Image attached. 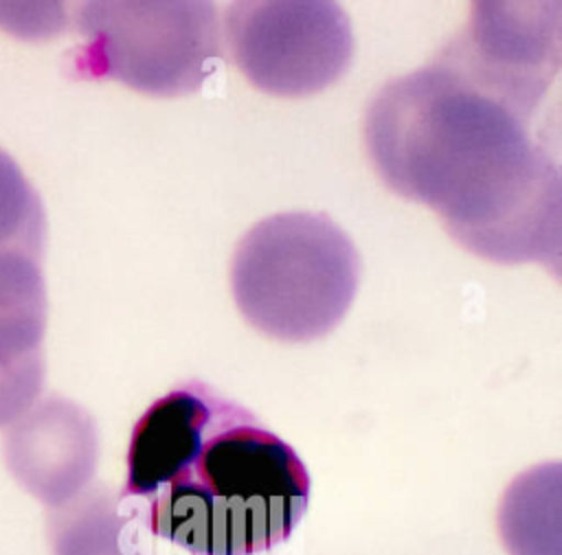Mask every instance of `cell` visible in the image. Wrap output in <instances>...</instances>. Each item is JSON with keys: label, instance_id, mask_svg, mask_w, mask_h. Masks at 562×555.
<instances>
[{"label": "cell", "instance_id": "obj_1", "mask_svg": "<svg viewBox=\"0 0 562 555\" xmlns=\"http://www.w3.org/2000/svg\"><path fill=\"white\" fill-rule=\"evenodd\" d=\"M380 180L432 208L472 254L558 274L562 180L529 121L439 57L389 81L364 114Z\"/></svg>", "mask_w": 562, "mask_h": 555}, {"label": "cell", "instance_id": "obj_2", "mask_svg": "<svg viewBox=\"0 0 562 555\" xmlns=\"http://www.w3.org/2000/svg\"><path fill=\"white\" fill-rule=\"evenodd\" d=\"M145 502L154 537L191 555H257L301 522L310 474L285 441L224 399L200 448Z\"/></svg>", "mask_w": 562, "mask_h": 555}, {"label": "cell", "instance_id": "obj_3", "mask_svg": "<svg viewBox=\"0 0 562 555\" xmlns=\"http://www.w3.org/2000/svg\"><path fill=\"white\" fill-rule=\"evenodd\" d=\"M360 257L323 213L290 211L257 222L235 246L233 298L241 316L281 342L329 333L351 307Z\"/></svg>", "mask_w": 562, "mask_h": 555}, {"label": "cell", "instance_id": "obj_4", "mask_svg": "<svg viewBox=\"0 0 562 555\" xmlns=\"http://www.w3.org/2000/svg\"><path fill=\"white\" fill-rule=\"evenodd\" d=\"M70 55L83 79H114L151 97L200 90L222 59V24L204 0H90L75 9Z\"/></svg>", "mask_w": 562, "mask_h": 555}, {"label": "cell", "instance_id": "obj_5", "mask_svg": "<svg viewBox=\"0 0 562 555\" xmlns=\"http://www.w3.org/2000/svg\"><path fill=\"white\" fill-rule=\"evenodd\" d=\"M222 42L261 92L307 97L336 83L353 57L351 20L329 0H239L224 11Z\"/></svg>", "mask_w": 562, "mask_h": 555}, {"label": "cell", "instance_id": "obj_6", "mask_svg": "<svg viewBox=\"0 0 562 555\" xmlns=\"http://www.w3.org/2000/svg\"><path fill=\"white\" fill-rule=\"evenodd\" d=\"M560 2H474L437 57L529 121L560 70Z\"/></svg>", "mask_w": 562, "mask_h": 555}, {"label": "cell", "instance_id": "obj_7", "mask_svg": "<svg viewBox=\"0 0 562 555\" xmlns=\"http://www.w3.org/2000/svg\"><path fill=\"white\" fill-rule=\"evenodd\" d=\"M2 458L15 483L53 509L92 483L99 430L86 408L48 395L2 430Z\"/></svg>", "mask_w": 562, "mask_h": 555}, {"label": "cell", "instance_id": "obj_8", "mask_svg": "<svg viewBox=\"0 0 562 555\" xmlns=\"http://www.w3.org/2000/svg\"><path fill=\"white\" fill-rule=\"evenodd\" d=\"M46 285L40 259L0 254V428L26 412L44 384Z\"/></svg>", "mask_w": 562, "mask_h": 555}, {"label": "cell", "instance_id": "obj_9", "mask_svg": "<svg viewBox=\"0 0 562 555\" xmlns=\"http://www.w3.org/2000/svg\"><path fill=\"white\" fill-rule=\"evenodd\" d=\"M222 401V395L200 382L154 401L132 430L121 496L145 500L158 491L200 448Z\"/></svg>", "mask_w": 562, "mask_h": 555}, {"label": "cell", "instance_id": "obj_10", "mask_svg": "<svg viewBox=\"0 0 562 555\" xmlns=\"http://www.w3.org/2000/svg\"><path fill=\"white\" fill-rule=\"evenodd\" d=\"M50 555H151L143 507L108 485H88L48 509Z\"/></svg>", "mask_w": 562, "mask_h": 555}, {"label": "cell", "instance_id": "obj_11", "mask_svg": "<svg viewBox=\"0 0 562 555\" xmlns=\"http://www.w3.org/2000/svg\"><path fill=\"white\" fill-rule=\"evenodd\" d=\"M498 533L509 555H560V463L536 465L505 489Z\"/></svg>", "mask_w": 562, "mask_h": 555}, {"label": "cell", "instance_id": "obj_12", "mask_svg": "<svg viewBox=\"0 0 562 555\" xmlns=\"http://www.w3.org/2000/svg\"><path fill=\"white\" fill-rule=\"evenodd\" d=\"M46 239L42 200L20 165L0 149V254L22 252L40 259Z\"/></svg>", "mask_w": 562, "mask_h": 555}, {"label": "cell", "instance_id": "obj_13", "mask_svg": "<svg viewBox=\"0 0 562 555\" xmlns=\"http://www.w3.org/2000/svg\"><path fill=\"white\" fill-rule=\"evenodd\" d=\"M0 4V29L11 31L20 37H48L64 29L61 4Z\"/></svg>", "mask_w": 562, "mask_h": 555}]
</instances>
